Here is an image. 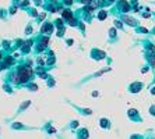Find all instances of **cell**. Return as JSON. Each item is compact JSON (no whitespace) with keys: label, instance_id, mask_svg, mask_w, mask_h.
I'll return each mask as SVG.
<instances>
[{"label":"cell","instance_id":"obj_1","mask_svg":"<svg viewBox=\"0 0 155 139\" xmlns=\"http://www.w3.org/2000/svg\"><path fill=\"white\" fill-rule=\"evenodd\" d=\"M29 74H31V72H29L27 68H22V70H20V72H18V79H20V82H25L27 79H28Z\"/></svg>","mask_w":155,"mask_h":139}]
</instances>
